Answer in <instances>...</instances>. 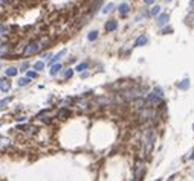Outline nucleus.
Here are the masks:
<instances>
[{
	"mask_svg": "<svg viewBox=\"0 0 194 181\" xmlns=\"http://www.w3.org/2000/svg\"><path fill=\"white\" fill-rule=\"evenodd\" d=\"M43 67H44V63L38 61V63H35V64H34V70H35V72H40V70L43 69Z\"/></svg>",
	"mask_w": 194,
	"mask_h": 181,
	"instance_id": "nucleus-20",
	"label": "nucleus"
},
{
	"mask_svg": "<svg viewBox=\"0 0 194 181\" xmlns=\"http://www.w3.org/2000/svg\"><path fill=\"white\" fill-rule=\"evenodd\" d=\"M193 128H194V126H193Z\"/></svg>",
	"mask_w": 194,
	"mask_h": 181,
	"instance_id": "nucleus-32",
	"label": "nucleus"
},
{
	"mask_svg": "<svg viewBox=\"0 0 194 181\" xmlns=\"http://www.w3.org/2000/svg\"><path fill=\"white\" fill-rule=\"evenodd\" d=\"M190 6H191V9H194V0H191V2H190Z\"/></svg>",
	"mask_w": 194,
	"mask_h": 181,
	"instance_id": "nucleus-28",
	"label": "nucleus"
},
{
	"mask_svg": "<svg viewBox=\"0 0 194 181\" xmlns=\"http://www.w3.org/2000/svg\"><path fill=\"white\" fill-rule=\"evenodd\" d=\"M162 33H171V29H170V28H168V29H164Z\"/></svg>",
	"mask_w": 194,
	"mask_h": 181,
	"instance_id": "nucleus-25",
	"label": "nucleus"
},
{
	"mask_svg": "<svg viewBox=\"0 0 194 181\" xmlns=\"http://www.w3.org/2000/svg\"><path fill=\"white\" fill-rule=\"evenodd\" d=\"M179 88L180 90H188L190 88V79H183L182 82H179Z\"/></svg>",
	"mask_w": 194,
	"mask_h": 181,
	"instance_id": "nucleus-13",
	"label": "nucleus"
},
{
	"mask_svg": "<svg viewBox=\"0 0 194 181\" xmlns=\"http://www.w3.org/2000/svg\"><path fill=\"white\" fill-rule=\"evenodd\" d=\"M188 158H194V149H193V151H191V155H190V157H188Z\"/></svg>",
	"mask_w": 194,
	"mask_h": 181,
	"instance_id": "nucleus-29",
	"label": "nucleus"
},
{
	"mask_svg": "<svg viewBox=\"0 0 194 181\" xmlns=\"http://www.w3.org/2000/svg\"><path fill=\"white\" fill-rule=\"evenodd\" d=\"M147 43H148V38H147L145 35H141V37H138V40H136V46H145Z\"/></svg>",
	"mask_w": 194,
	"mask_h": 181,
	"instance_id": "nucleus-11",
	"label": "nucleus"
},
{
	"mask_svg": "<svg viewBox=\"0 0 194 181\" xmlns=\"http://www.w3.org/2000/svg\"><path fill=\"white\" fill-rule=\"evenodd\" d=\"M26 78H29V79H34V78H37V72H32V70L26 72Z\"/></svg>",
	"mask_w": 194,
	"mask_h": 181,
	"instance_id": "nucleus-21",
	"label": "nucleus"
},
{
	"mask_svg": "<svg viewBox=\"0 0 194 181\" xmlns=\"http://www.w3.org/2000/svg\"><path fill=\"white\" fill-rule=\"evenodd\" d=\"M67 116H70V111H69L67 108H61V110L57 113V117H58V119H66Z\"/></svg>",
	"mask_w": 194,
	"mask_h": 181,
	"instance_id": "nucleus-8",
	"label": "nucleus"
},
{
	"mask_svg": "<svg viewBox=\"0 0 194 181\" xmlns=\"http://www.w3.org/2000/svg\"><path fill=\"white\" fill-rule=\"evenodd\" d=\"M38 50H40V44H38V43H29V44L25 47L23 53H25L26 56H29V55H34V53H37Z\"/></svg>",
	"mask_w": 194,
	"mask_h": 181,
	"instance_id": "nucleus-3",
	"label": "nucleus"
},
{
	"mask_svg": "<svg viewBox=\"0 0 194 181\" xmlns=\"http://www.w3.org/2000/svg\"><path fill=\"white\" fill-rule=\"evenodd\" d=\"M168 20H170L168 14H159V17H157V24L159 26H164V24L168 23Z\"/></svg>",
	"mask_w": 194,
	"mask_h": 181,
	"instance_id": "nucleus-6",
	"label": "nucleus"
},
{
	"mask_svg": "<svg viewBox=\"0 0 194 181\" xmlns=\"http://www.w3.org/2000/svg\"><path fill=\"white\" fill-rule=\"evenodd\" d=\"M75 69H77V72H84L86 69H89V63H81V64H78Z\"/></svg>",
	"mask_w": 194,
	"mask_h": 181,
	"instance_id": "nucleus-16",
	"label": "nucleus"
},
{
	"mask_svg": "<svg viewBox=\"0 0 194 181\" xmlns=\"http://www.w3.org/2000/svg\"><path fill=\"white\" fill-rule=\"evenodd\" d=\"M51 55H49V53H43V55H41V58H44V59H48Z\"/></svg>",
	"mask_w": 194,
	"mask_h": 181,
	"instance_id": "nucleus-23",
	"label": "nucleus"
},
{
	"mask_svg": "<svg viewBox=\"0 0 194 181\" xmlns=\"http://www.w3.org/2000/svg\"><path fill=\"white\" fill-rule=\"evenodd\" d=\"M72 75H73V69H66V70L63 72V78H64V79H70Z\"/></svg>",
	"mask_w": 194,
	"mask_h": 181,
	"instance_id": "nucleus-15",
	"label": "nucleus"
},
{
	"mask_svg": "<svg viewBox=\"0 0 194 181\" xmlns=\"http://www.w3.org/2000/svg\"><path fill=\"white\" fill-rule=\"evenodd\" d=\"M159 12H160V6H153V9L150 11V15H157L159 14Z\"/></svg>",
	"mask_w": 194,
	"mask_h": 181,
	"instance_id": "nucleus-19",
	"label": "nucleus"
},
{
	"mask_svg": "<svg viewBox=\"0 0 194 181\" xmlns=\"http://www.w3.org/2000/svg\"><path fill=\"white\" fill-rule=\"evenodd\" d=\"M164 99V91H162V88H155L148 96H147V100H145V104L148 105V107H155V105H157V104H160V100Z\"/></svg>",
	"mask_w": 194,
	"mask_h": 181,
	"instance_id": "nucleus-1",
	"label": "nucleus"
},
{
	"mask_svg": "<svg viewBox=\"0 0 194 181\" xmlns=\"http://www.w3.org/2000/svg\"><path fill=\"white\" fill-rule=\"evenodd\" d=\"M60 70H61V64H58V63H57V64H52V65H51V72H49L51 76H55Z\"/></svg>",
	"mask_w": 194,
	"mask_h": 181,
	"instance_id": "nucleus-10",
	"label": "nucleus"
},
{
	"mask_svg": "<svg viewBox=\"0 0 194 181\" xmlns=\"http://www.w3.org/2000/svg\"><path fill=\"white\" fill-rule=\"evenodd\" d=\"M9 145H11L9 139H6V137H2V136H0V151L6 149V148H8Z\"/></svg>",
	"mask_w": 194,
	"mask_h": 181,
	"instance_id": "nucleus-7",
	"label": "nucleus"
},
{
	"mask_svg": "<svg viewBox=\"0 0 194 181\" xmlns=\"http://www.w3.org/2000/svg\"><path fill=\"white\" fill-rule=\"evenodd\" d=\"M144 2H145L147 5H151V3H155V0H144Z\"/></svg>",
	"mask_w": 194,
	"mask_h": 181,
	"instance_id": "nucleus-26",
	"label": "nucleus"
},
{
	"mask_svg": "<svg viewBox=\"0 0 194 181\" xmlns=\"http://www.w3.org/2000/svg\"><path fill=\"white\" fill-rule=\"evenodd\" d=\"M113 8H115V5H113V3H109V5H107L105 8L103 9V14H109L110 11H113Z\"/></svg>",
	"mask_w": 194,
	"mask_h": 181,
	"instance_id": "nucleus-18",
	"label": "nucleus"
},
{
	"mask_svg": "<svg viewBox=\"0 0 194 181\" xmlns=\"http://www.w3.org/2000/svg\"><path fill=\"white\" fill-rule=\"evenodd\" d=\"M29 82H31V79H29V78H26V76H25V78H20V79H18V82H17V84H18L20 87H25V85H28Z\"/></svg>",
	"mask_w": 194,
	"mask_h": 181,
	"instance_id": "nucleus-14",
	"label": "nucleus"
},
{
	"mask_svg": "<svg viewBox=\"0 0 194 181\" xmlns=\"http://www.w3.org/2000/svg\"><path fill=\"white\" fill-rule=\"evenodd\" d=\"M165 2H171V0H165Z\"/></svg>",
	"mask_w": 194,
	"mask_h": 181,
	"instance_id": "nucleus-30",
	"label": "nucleus"
},
{
	"mask_svg": "<svg viewBox=\"0 0 194 181\" xmlns=\"http://www.w3.org/2000/svg\"><path fill=\"white\" fill-rule=\"evenodd\" d=\"M116 28H118L116 20H109V22L105 23V32H113V31H116Z\"/></svg>",
	"mask_w": 194,
	"mask_h": 181,
	"instance_id": "nucleus-5",
	"label": "nucleus"
},
{
	"mask_svg": "<svg viewBox=\"0 0 194 181\" xmlns=\"http://www.w3.org/2000/svg\"><path fill=\"white\" fill-rule=\"evenodd\" d=\"M11 99H12V97H5L3 100H0V110H2L3 107H5L6 104H8V102H11Z\"/></svg>",
	"mask_w": 194,
	"mask_h": 181,
	"instance_id": "nucleus-22",
	"label": "nucleus"
},
{
	"mask_svg": "<svg viewBox=\"0 0 194 181\" xmlns=\"http://www.w3.org/2000/svg\"><path fill=\"white\" fill-rule=\"evenodd\" d=\"M96 38H98V31H92L89 35H87V40H89V41H95Z\"/></svg>",
	"mask_w": 194,
	"mask_h": 181,
	"instance_id": "nucleus-17",
	"label": "nucleus"
},
{
	"mask_svg": "<svg viewBox=\"0 0 194 181\" xmlns=\"http://www.w3.org/2000/svg\"><path fill=\"white\" fill-rule=\"evenodd\" d=\"M23 120H26L23 116H20V117H17V122H23Z\"/></svg>",
	"mask_w": 194,
	"mask_h": 181,
	"instance_id": "nucleus-24",
	"label": "nucleus"
},
{
	"mask_svg": "<svg viewBox=\"0 0 194 181\" xmlns=\"http://www.w3.org/2000/svg\"><path fill=\"white\" fill-rule=\"evenodd\" d=\"M145 173V166H144V162L142 160H138L136 164H135V180L136 181H141L142 177Z\"/></svg>",
	"mask_w": 194,
	"mask_h": 181,
	"instance_id": "nucleus-2",
	"label": "nucleus"
},
{
	"mask_svg": "<svg viewBox=\"0 0 194 181\" xmlns=\"http://www.w3.org/2000/svg\"><path fill=\"white\" fill-rule=\"evenodd\" d=\"M3 31H5V26H3V24H0V33H2Z\"/></svg>",
	"mask_w": 194,
	"mask_h": 181,
	"instance_id": "nucleus-27",
	"label": "nucleus"
},
{
	"mask_svg": "<svg viewBox=\"0 0 194 181\" xmlns=\"http://www.w3.org/2000/svg\"><path fill=\"white\" fill-rule=\"evenodd\" d=\"M0 90H2L3 93H8L11 90V81H9L8 78H5V79L0 81Z\"/></svg>",
	"mask_w": 194,
	"mask_h": 181,
	"instance_id": "nucleus-4",
	"label": "nucleus"
},
{
	"mask_svg": "<svg viewBox=\"0 0 194 181\" xmlns=\"http://www.w3.org/2000/svg\"><path fill=\"white\" fill-rule=\"evenodd\" d=\"M133 181H136V180H133Z\"/></svg>",
	"mask_w": 194,
	"mask_h": 181,
	"instance_id": "nucleus-31",
	"label": "nucleus"
},
{
	"mask_svg": "<svg viewBox=\"0 0 194 181\" xmlns=\"http://www.w3.org/2000/svg\"><path fill=\"white\" fill-rule=\"evenodd\" d=\"M119 14H121V15H125V14H129V11H130V6L129 5H127V3H121V5H119Z\"/></svg>",
	"mask_w": 194,
	"mask_h": 181,
	"instance_id": "nucleus-9",
	"label": "nucleus"
},
{
	"mask_svg": "<svg viewBox=\"0 0 194 181\" xmlns=\"http://www.w3.org/2000/svg\"><path fill=\"white\" fill-rule=\"evenodd\" d=\"M5 73H6V76H15L18 73V70L15 69V67H8V69L5 70Z\"/></svg>",
	"mask_w": 194,
	"mask_h": 181,
	"instance_id": "nucleus-12",
	"label": "nucleus"
}]
</instances>
